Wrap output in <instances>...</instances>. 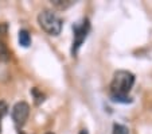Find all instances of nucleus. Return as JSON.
<instances>
[{
	"instance_id": "f257e3e1",
	"label": "nucleus",
	"mask_w": 152,
	"mask_h": 134,
	"mask_svg": "<svg viewBox=\"0 0 152 134\" xmlns=\"http://www.w3.org/2000/svg\"><path fill=\"white\" fill-rule=\"evenodd\" d=\"M135 84V76L129 70H117L113 75L110 83V96L113 102L117 103H131L132 99L128 93L131 92Z\"/></svg>"
},
{
	"instance_id": "f03ea898",
	"label": "nucleus",
	"mask_w": 152,
	"mask_h": 134,
	"mask_svg": "<svg viewBox=\"0 0 152 134\" xmlns=\"http://www.w3.org/2000/svg\"><path fill=\"white\" fill-rule=\"evenodd\" d=\"M38 23L42 27L43 31L53 37L59 35L62 31V19L54 11H50V10H43L39 12Z\"/></svg>"
},
{
	"instance_id": "7ed1b4c3",
	"label": "nucleus",
	"mask_w": 152,
	"mask_h": 134,
	"mask_svg": "<svg viewBox=\"0 0 152 134\" xmlns=\"http://www.w3.org/2000/svg\"><path fill=\"white\" fill-rule=\"evenodd\" d=\"M90 31V23L89 19L85 18L80 23H75L73 26V46H72V54L75 56L78 53V49L81 47V45L83 44V41L86 39L88 34Z\"/></svg>"
},
{
	"instance_id": "20e7f679",
	"label": "nucleus",
	"mask_w": 152,
	"mask_h": 134,
	"mask_svg": "<svg viewBox=\"0 0 152 134\" xmlns=\"http://www.w3.org/2000/svg\"><path fill=\"white\" fill-rule=\"evenodd\" d=\"M30 115V104L26 102H18L11 110V118L16 129L23 127L26 125Z\"/></svg>"
},
{
	"instance_id": "39448f33",
	"label": "nucleus",
	"mask_w": 152,
	"mask_h": 134,
	"mask_svg": "<svg viewBox=\"0 0 152 134\" xmlns=\"http://www.w3.org/2000/svg\"><path fill=\"white\" fill-rule=\"evenodd\" d=\"M18 39H19V45L23 47H28L31 45V35L27 31L26 29L19 30V34H18Z\"/></svg>"
},
{
	"instance_id": "423d86ee",
	"label": "nucleus",
	"mask_w": 152,
	"mask_h": 134,
	"mask_svg": "<svg viewBox=\"0 0 152 134\" xmlns=\"http://www.w3.org/2000/svg\"><path fill=\"white\" fill-rule=\"evenodd\" d=\"M10 60V50L7 47V45L0 39V61L7 62Z\"/></svg>"
},
{
	"instance_id": "0eeeda50",
	"label": "nucleus",
	"mask_w": 152,
	"mask_h": 134,
	"mask_svg": "<svg viewBox=\"0 0 152 134\" xmlns=\"http://www.w3.org/2000/svg\"><path fill=\"white\" fill-rule=\"evenodd\" d=\"M73 3H74V1H72V0H53L51 1L53 6L57 7V8H61V10L67 8V7H70Z\"/></svg>"
},
{
	"instance_id": "6e6552de",
	"label": "nucleus",
	"mask_w": 152,
	"mask_h": 134,
	"mask_svg": "<svg viewBox=\"0 0 152 134\" xmlns=\"http://www.w3.org/2000/svg\"><path fill=\"white\" fill-rule=\"evenodd\" d=\"M8 113V104H7L4 100H0V131H1V122H3V118L7 115Z\"/></svg>"
},
{
	"instance_id": "1a4fd4ad",
	"label": "nucleus",
	"mask_w": 152,
	"mask_h": 134,
	"mask_svg": "<svg viewBox=\"0 0 152 134\" xmlns=\"http://www.w3.org/2000/svg\"><path fill=\"white\" fill-rule=\"evenodd\" d=\"M31 93H32V96L35 98V103H37V104H39V103H42L43 100H45V95H43L38 88H32Z\"/></svg>"
},
{
	"instance_id": "9d476101",
	"label": "nucleus",
	"mask_w": 152,
	"mask_h": 134,
	"mask_svg": "<svg viewBox=\"0 0 152 134\" xmlns=\"http://www.w3.org/2000/svg\"><path fill=\"white\" fill-rule=\"evenodd\" d=\"M115 134H129V130L123 125H115Z\"/></svg>"
},
{
	"instance_id": "9b49d317",
	"label": "nucleus",
	"mask_w": 152,
	"mask_h": 134,
	"mask_svg": "<svg viewBox=\"0 0 152 134\" xmlns=\"http://www.w3.org/2000/svg\"><path fill=\"white\" fill-rule=\"evenodd\" d=\"M8 31V24L7 23H0V38L4 37Z\"/></svg>"
},
{
	"instance_id": "f8f14e48",
	"label": "nucleus",
	"mask_w": 152,
	"mask_h": 134,
	"mask_svg": "<svg viewBox=\"0 0 152 134\" xmlns=\"http://www.w3.org/2000/svg\"><path fill=\"white\" fill-rule=\"evenodd\" d=\"M80 134H88V130H81Z\"/></svg>"
},
{
	"instance_id": "ddd939ff",
	"label": "nucleus",
	"mask_w": 152,
	"mask_h": 134,
	"mask_svg": "<svg viewBox=\"0 0 152 134\" xmlns=\"http://www.w3.org/2000/svg\"><path fill=\"white\" fill-rule=\"evenodd\" d=\"M46 134H54V133H50V131H49V133H46Z\"/></svg>"
}]
</instances>
